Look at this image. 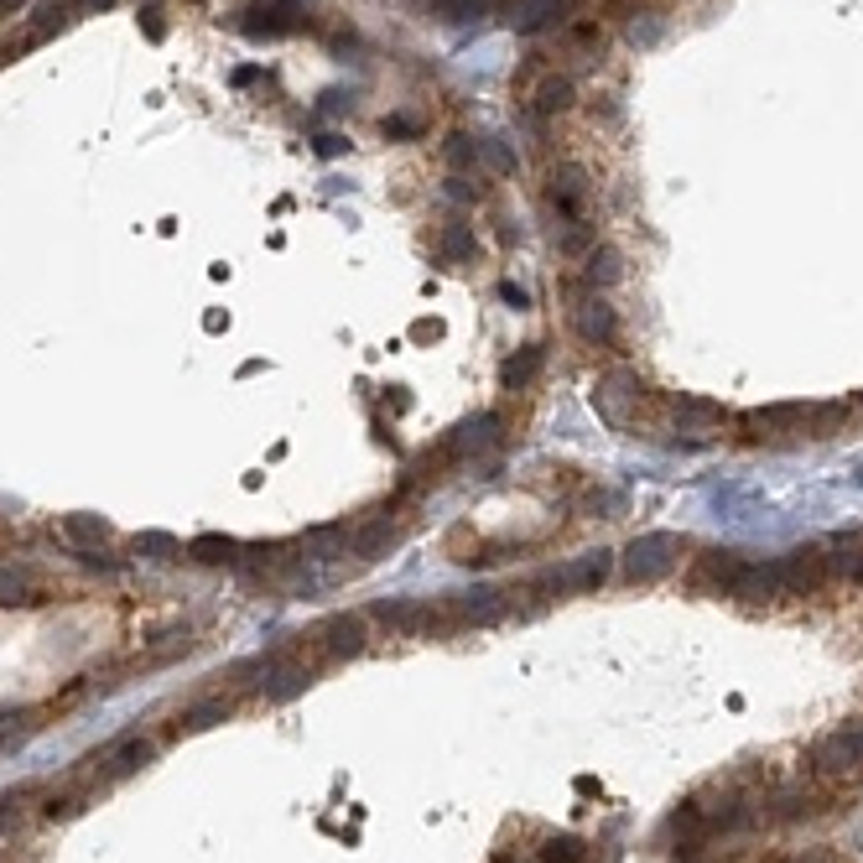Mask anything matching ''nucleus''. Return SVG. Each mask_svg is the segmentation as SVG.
Listing matches in <instances>:
<instances>
[{"label":"nucleus","mask_w":863,"mask_h":863,"mask_svg":"<svg viewBox=\"0 0 863 863\" xmlns=\"http://www.w3.org/2000/svg\"><path fill=\"white\" fill-rule=\"evenodd\" d=\"M63 536L78 546V552H99V546L110 541V526H104L99 515H63Z\"/></svg>","instance_id":"nucleus-12"},{"label":"nucleus","mask_w":863,"mask_h":863,"mask_svg":"<svg viewBox=\"0 0 863 863\" xmlns=\"http://www.w3.org/2000/svg\"><path fill=\"white\" fill-rule=\"evenodd\" d=\"M604 578H609V557H588V562H578V567L557 572V588H562V593H583V588H598Z\"/></svg>","instance_id":"nucleus-14"},{"label":"nucleus","mask_w":863,"mask_h":863,"mask_svg":"<svg viewBox=\"0 0 863 863\" xmlns=\"http://www.w3.org/2000/svg\"><path fill=\"white\" fill-rule=\"evenodd\" d=\"M572 104V78H546V84L536 89V110L541 115H557Z\"/></svg>","instance_id":"nucleus-19"},{"label":"nucleus","mask_w":863,"mask_h":863,"mask_svg":"<svg viewBox=\"0 0 863 863\" xmlns=\"http://www.w3.org/2000/svg\"><path fill=\"white\" fill-rule=\"evenodd\" d=\"M806 401H780V406H765V411H749L744 422L749 427H765V432H806Z\"/></svg>","instance_id":"nucleus-11"},{"label":"nucleus","mask_w":863,"mask_h":863,"mask_svg":"<svg viewBox=\"0 0 863 863\" xmlns=\"http://www.w3.org/2000/svg\"><path fill=\"white\" fill-rule=\"evenodd\" d=\"M572 323H578V333L588 338V344H614L619 338V318H614V307L604 297H588L578 302V312H572Z\"/></svg>","instance_id":"nucleus-9"},{"label":"nucleus","mask_w":863,"mask_h":863,"mask_svg":"<svg viewBox=\"0 0 863 863\" xmlns=\"http://www.w3.org/2000/svg\"><path fill=\"white\" fill-rule=\"evenodd\" d=\"M593 406L604 411L614 427L640 432L650 411H666V396H661V390H650V385H640V375H630V370H609L604 380H598V390H593Z\"/></svg>","instance_id":"nucleus-1"},{"label":"nucleus","mask_w":863,"mask_h":863,"mask_svg":"<svg viewBox=\"0 0 863 863\" xmlns=\"http://www.w3.org/2000/svg\"><path fill=\"white\" fill-rule=\"evenodd\" d=\"M136 552L151 557V562H177V557H188V546H182L177 536H167V531H141L136 536Z\"/></svg>","instance_id":"nucleus-15"},{"label":"nucleus","mask_w":863,"mask_h":863,"mask_svg":"<svg viewBox=\"0 0 863 863\" xmlns=\"http://www.w3.org/2000/svg\"><path fill=\"white\" fill-rule=\"evenodd\" d=\"M151 754H156V744L151 739H141V734H125V739H115L110 749H104V754H94V775L104 780V786H110V780H125V775H136L146 760H151Z\"/></svg>","instance_id":"nucleus-3"},{"label":"nucleus","mask_w":863,"mask_h":863,"mask_svg":"<svg viewBox=\"0 0 863 863\" xmlns=\"http://www.w3.org/2000/svg\"><path fill=\"white\" fill-rule=\"evenodd\" d=\"M853 578H858V583H863V562H853Z\"/></svg>","instance_id":"nucleus-28"},{"label":"nucleus","mask_w":863,"mask_h":863,"mask_svg":"<svg viewBox=\"0 0 863 863\" xmlns=\"http://www.w3.org/2000/svg\"><path fill=\"white\" fill-rule=\"evenodd\" d=\"M562 6H572V0H520L515 6V32H536L541 21H552V11H562Z\"/></svg>","instance_id":"nucleus-17"},{"label":"nucleus","mask_w":863,"mask_h":863,"mask_svg":"<svg viewBox=\"0 0 863 863\" xmlns=\"http://www.w3.org/2000/svg\"><path fill=\"white\" fill-rule=\"evenodd\" d=\"M474 151H479V146L468 141V136H453V141H448V162H453V167H468V162H474Z\"/></svg>","instance_id":"nucleus-23"},{"label":"nucleus","mask_w":863,"mask_h":863,"mask_svg":"<svg viewBox=\"0 0 863 863\" xmlns=\"http://www.w3.org/2000/svg\"><path fill=\"white\" fill-rule=\"evenodd\" d=\"M396 526H390V515H364V520H354L349 526V552L359 557V562H375L380 552H390L396 546Z\"/></svg>","instance_id":"nucleus-5"},{"label":"nucleus","mask_w":863,"mask_h":863,"mask_svg":"<svg viewBox=\"0 0 863 863\" xmlns=\"http://www.w3.org/2000/svg\"><path fill=\"white\" fill-rule=\"evenodd\" d=\"M812 760H817V770H827V775H838V770H853V765H863V723H853V728H843V734L822 739Z\"/></svg>","instance_id":"nucleus-6"},{"label":"nucleus","mask_w":863,"mask_h":863,"mask_svg":"<svg viewBox=\"0 0 863 863\" xmlns=\"http://www.w3.org/2000/svg\"><path fill=\"white\" fill-rule=\"evenodd\" d=\"M479 151H484V162L494 172H515V156L505 151V141H479Z\"/></svg>","instance_id":"nucleus-22"},{"label":"nucleus","mask_w":863,"mask_h":863,"mask_svg":"<svg viewBox=\"0 0 863 863\" xmlns=\"http://www.w3.org/2000/svg\"><path fill=\"white\" fill-rule=\"evenodd\" d=\"M318 151H323V156H333V151H344V141H338V136H323V141H318Z\"/></svg>","instance_id":"nucleus-26"},{"label":"nucleus","mask_w":863,"mask_h":863,"mask_svg":"<svg viewBox=\"0 0 863 863\" xmlns=\"http://www.w3.org/2000/svg\"><path fill=\"white\" fill-rule=\"evenodd\" d=\"M822 578H827V557L822 552H791L786 562H780V583H786L791 598L822 588Z\"/></svg>","instance_id":"nucleus-7"},{"label":"nucleus","mask_w":863,"mask_h":863,"mask_svg":"<svg viewBox=\"0 0 863 863\" xmlns=\"http://www.w3.org/2000/svg\"><path fill=\"white\" fill-rule=\"evenodd\" d=\"M682 552H687V541H682V536H671V531H650V536H640V541L630 546V552H624V567H630V578L650 583V578H661V572H671Z\"/></svg>","instance_id":"nucleus-2"},{"label":"nucleus","mask_w":863,"mask_h":863,"mask_svg":"<svg viewBox=\"0 0 863 863\" xmlns=\"http://www.w3.org/2000/svg\"><path fill=\"white\" fill-rule=\"evenodd\" d=\"M78 11H104V6H115V0H73Z\"/></svg>","instance_id":"nucleus-27"},{"label":"nucleus","mask_w":863,"mask_h":863,"mask_svg":"<svg viewBox=\"0 0 863 863\" xmlns=\"http://www.w3.org/2000/svg\"><path fill=\"white\" fill-rule=\"evenodd\" d=\"M0 749H6V728H0Z\"/></svg>","instance_id":"nucleus-29"},{"label":"nucleus","mask_w":863,"mask_h":863,"mask_svg":"<svg viewBox=\"0 0 863 863\" xmlns=\"http://www.w3.org/2000/svg\"><path fill=\"white\" fill-rule=\"evenodd\" d=\"M848 416H853L848 401H827V406H812V411H806V427H812V437H832V432L848 422Z\"/></svg>","instance_id":"nucleus-16"},{"label":"nucleus","mask_w":863,"mask_h":863,"mask_svg":"<svg viewBox=\"0 0 863 863\" xmlns=\"http://www.w3.org/2000/svg\"><path fill=\"white\" fill-rule=\"evenodd\" d=\"M583 198H588V177L578 172V167H557L552 172V203H557V214L567 219V224H583L588 214H583Z\"/></svg>","instance_id":"nucleus-8"},{"label":"nucleus","mask_w":863,"mask_h":863,"mask_svg":"<svg viewBox=\"0 0 863 863\" xmlns=\"http://www.w3.org/2000/svg\"><path fill=\"white\" fill-rule=\"evenodd\" d=\"M224 718H229V702L224 697H208V702H198V708H188V713L172 723V734H203V728H214Z\"/></svg>","instance_id":"nucleus-13"},{"label":"nucleus","mask_w":863,"mask_h":863,"mask_svg":"<svg viewBox=\"0 0 863 863\" xmlns=\"http://www.w3.org/2000/svg\"><path fill=\"white\" fill-rule=\"evenodd\" d=\"M619 276H624V266H619V250H609V245L588 250V281H593V286H614Z\"/></svg>","instance_id":"nucleus-18"},{"label":"nucleus","mask_w":863,"mask_h":863,"mask_svg":"<svg viewBox=\"0 0 863 863\" xmlns=\"http://www.w3.org/2000/svg\"><path fill=\"white\" fill-rule=\"evenodd\" d=\"M500 297H505L510 307H531V297H526V286H515V281H505V286H500Z\"/></svg>","instance_id":"nucleus-25"},{"label":"nucleus","mask_w":863,"mask_h":863,"mask_svg":"<svg viewBox=\"0 0 863 863\" xmlns=\"http://www.w3.org/2000/svg\"><path fill=\"white\" fill-rule=\"evenodd\" d=\"M245 546L234 541V536H198V541H188V562H198V567H240L245 557Z\"/></svg>","instance_id":"nucleus-10"},{"label":"nucleus","mask_w":863,"mask_h":863,"mask_svg":"<svg viewBox=\"0 0 863 863\" xmlns=\"http://www.w3.org/2000/svg\"><path fill=\"white\" fill-rule=\"evenodd\" d=\"M541 359H546V349H541V344L520 349V354H515V359L505 364V380H510V385H526V380H531V375L541 370Z\"/></svg>","instance_id":"nucleus-20"},{"label":"nucleus","mask_w":863,"mask_h":863,"mask_svg":"<svg viewBox=\"0 0 863 863\" xmlns=\"http://www.w3.org/2000/svg\"><path fill=\"white\" fill-rule=\"evenodd\" d=\"M52 588L47 578L32 567V562H0V609H16V604H42Z\"/></svg>","instance_id":"nucleus-4"},{"label":"nucleus","mask_w":863,"mask_h":863,"mask_svg":"<svg viewBox=\"0 0 863 863\" xmlns=\"http://www.w3.org/2000/svg\"><path fill=\"white\" fill-rule=\"evenodd\" d=\"M583 858H588V848L578 838H552L541 848V863H583Z\"/></svg>","instance_id":"nucleus-21"},{"label":"nucleus","mask_w":863,"mask_h":863,"mask_svg":"<svg viewBox=\"0 0 863 863\" xmlns=\"http://www.w3.org/2000/svg\"><path fill=\"white\" fill-rule=\"evenodd\" d=\"M463 250H474V240H468L463 229H453L448 240H442V255H463Z\"/></svg>","instance_id":"nucleus-24"}]
</instances>
